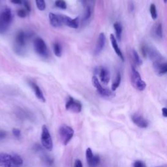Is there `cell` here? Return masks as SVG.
Returning a JSON list of instances; mask_svg holds the SVG:
<instances>
[{
	"label": "cell",
	"mask_w": 167,
	"mask_h": 167,
	"mask_svg": "<svg viewBox=\"0 0 167 167\" xmlns=\"http://www.w3.org/2000/svg\"><path fill=\"white\" fill-rule=\"evenodd\" d=\"M23 159L17 154H0V166L1 167H21Z\"/></svg>",
	"instance_id": "obj_1"
},
{
	"label": "cell",
	"mask_w": 167,
	"mask_h": 167,
	"mask_svg": "<svg viewBox=\"0 0 167 167\" xmlns=\"http://www.w3.org/2000/svg\"><path fill=\"white\" fill-rule=\"evenodd\" d=\"M13 16L11 10L5 7L0 11V34L6 33L13 21Z\"/></svg>",
	"instance_id": "obj_2"
},
{
	"label": "cell",
	"mask_w": 167,
	"mask_h": 167,
	"mask_svg": "<svg viewBox=\"0 0 167 167\" xmlns=\"http://www.w3.org/2000/svg\"><path fill=\"white\" fill-rule=\"evenodd\" d=\"M59 136L63 145H67L74 136V130L67 125H62L59 129Z\"/></svg>",
	"instance_id": "obj_3"
},
{
	"label": "cell",
	"mask_w": 167,
	"mask_h": 167,
	"mask_svg": "<svg viewBox=\"0 0 167 167\" xmlns=\"http://www.w3.org/2000/svg\"><path fill=\"white\" fill-rule=\"evenodd\" d=\"M131 82L132 86L135 89L139 91H143L146 87V84L142 79L139 72L136 70V69L132 66L131 67Z\"/></svg>",
	"instance_id": "obj_4"
},
{
	"label": "cell",
	"mask_w": 167,
	"mask_h": 167,
	"mask_svg": "<svg viewBox=\"0 0 167 167\" xmlns=\"http://www.w3.org/2000/svg\"><path fill=\"white\" fill-rule=\"evenodd\" d=\"M33 46L35 52L42 58H46L48 56V50L45 42L43 39L37 37L33 41Z\"/></svg>",
	"instance_id": "obj_5"
},
{
	"label": "cell",
	"mask_w": 167,
	"mask_h": 167,
	"mask_svg": "<svg viewBox=\"0 0 167 167\" xmlns=\"http://www.w3.org/2000/svg\"><path fill=\"white\" fill-rule=\"evenodd\" d=\"M41 140L43 146L46 150L50 151L53 149V142L48 128L44 125L42 127V132L41 136Z\"/></svg>",
	"instance_id": "obj_6"
},
{
	"label": "cell",
	"mask_w": 167,
	"mask_h": 167,
	"mask_svg": "<svg viewBox=\"0 0 167 167\" xmlns=\"http://www.w3.org/2000/svg\"><path fill=\"white\" fill-rule=\"evenodd\" d=\"M92 84L93 86H94L97 92L99 93V94L105 97H111L114 96V93L112 91H110L109 89H106V88H104L101 85L97 77L95 76H93L92 77Z\"/></svg>",
	"instance_id": "obj_7"
},
{
	"label": "cell",
	"mask_w": 167,
	"mask_h": 167,
	"mask_svg": "<svg viewBox=\"0 0 167 167\" xmlns=\"http://www.w3.org/2000/svg\"><path fill=\"white\" fill-rule=\"evenodd\" d=\"M67 110L73 113H80L82 111V104L78 101L73 99L72 97H69L65 104Z\"/></svg>",
	"instance_id": "obj_8"
},
{
	"label": "cell",
	"mask_w": 167,
	"mask_h": 167,
	"mask_svg": "<svg viewBox=\"0 0 167 167\" xmlns=\"http://www.w3.org/2000/svg\"><path fill=\"white\" fill-rule=\"evenodd\" d=\"M86 157L87 165L90 167H96L100 163L99 156L97 155H93L91 149L90 148L86 150Z\"/></svg>",
	"instance_id": "obj_9"
},
{
	"label": "cell",
	"mask_w": 167,
	"mask_h": 167,
	"mask_svg": "<svg viewBox=\"0 0 167 167\" xmlns=\"http://www.w3.org/2000/svg\"><path fill=\"white\" fill-rule=\"evenodd\" d=\"M131 119L132 122L138 126L140 128L145 129L147 128L149 125V122L147 120L144 116H142L141 114H134L131 116Z\"/></svg>",
	"instance_id": "obj_10"
},
{
	"label": "cell",
	"mask_w": 167,
	"mask_h": 167,
	"mask_svg": "<svg viewBox=\"0 0 167 167\" xmlns=\"http://www.w3.org/2000/svg\"><path fill=\"white\" fill-rule=\"evenodd\" d=\"M60 16L63 26L65 25L73 29H76L79 26V22H78V17L72 19L69 17L62 15V14H60Z\"/></svg>",
	"instance_id": "obj_11"
},
{
	"label": "cell",
	"mask_w": 167,
	"mask_h": 167,
	"mask_svg": "<svg viewBox=\"0 0 167 167\" xmlns=\"http://www.w3.org/2000/svg\"><path fill=\"white\" fill-rule=\"evenodd\" d=\"M27 39L28 35L25 32L22 30L18 32L15 38L17 50L20 51L22 50V49L26 45Z\"/></svg>",
	"instance_id": "obj_12"
},
{
	"label": "cell",
	"mask_w": 167,
	"mask_h": 167,
	"mask_svg": "<svg viewBox=\"0 0 167 167\" xmlns=\"http://www.w3.org/2000/svg\"><path fill=\"white\" fill-rule=\"evenodd\" d=\"M153 67L157 75L163 76L167 72V64L161 61H154Z\"/></svg>",
	"instance_id": "obj_13"
},
{
	"label": "cell",
	"mask_w": 167,
	"mask_h": 167,
	"mask_svg": "<svg viewBox=\"0 0 167 167\" xmlns=\"http://www.w3.org/2000/svg\"><path fill=\"white\" fill-rule=\"evenodd\" d=\"M48 18H49V21H50V25L52 27L58 28H60L63 26L61 21L60 14L50 13L48 14Z\"/></svg>",
	"instance_id": "obj_14"
},
{
	"label": "cell",
	"mask_w": 167,
	"mask_h": 167,
	"mask_svg": "<svg viewBox=\"0 0 167 167\" xmlns=\"http://www.w3.org/2000/svg\"><path fill=\"white\" fill-rule=\"evenodd\" d=\"M98 74L99 75L100 80L101 82L104 84L105 85H107L110 79L109 71L106 67H101L98 71Z\"/></svg>",
	"instance_id": "obj_15"
},
{
	"label": "cell",
	"mask_w": 167,
	"mask_h": 167,
	"mask_svg": "<svg viewBox=\"0 0 167 167\" xmlns=\"http://www.w3.org/2000/svg\"><path fill=\"white\" fill-rule=\"evenodd\" d=\"M29 84H30L31 87H32V89H33L34 93H35V95L37 97V99L39 101H41V102H45L46 101L45 97V96H44L43 93L41 91V90L40 89V87H39V86L36 83H35L34 82H32V81L29 82Z\"/></svg>",
	"instance_id": "obj_16"
},
{
	"label": "cell",
	"mask_w": 167,
	"mask_h": 167,
	"mask_svg": "<svg viewBox=\"0 0 167 167\" xmlns=\"http://www.w3.org/2000/svg\"><path fill=\"white\" fill-rule=\"evenodd\" d=\"M105 35L103 33H101L98 37V40L97 42V45L95 50V54L98 55L103 50V48L105 46Z\"/></svg>",
	"instance_id": "obj_17"
},
{
	"label": "cell",
	"mask_w": 167,
	"mask_h": 167,
	"mask_svg": "<svg viewBox=\"0 0 167 167\" xmlns=\"http://www.w3.org/2000/svg\"><path fill=\"white\" fill-rule=\"evenodd\" d=\"M110 41L112 43V46L114 48V50L115 51V52L116 53V54L118 56V57L121 59V60L122 61H124V54H123V53L121 52V50H120V48L118 46V45H117V42L116 39L115 37V36L113 35V34H111L110 36Z\"/></svg>",
	"instance_id": "obj_18"
},
{
	"label": "cell",
	"mask_w": 167,
	"mask_h": 167,
	"mask_svg": "<svg viewBox=\"0 0 167 167\" xmlns=\"http://www.w3.org/2000/svg\"><path fill=\"white\" fill-rule=\"evenodd\" d=\"M147 56H148L150 59L153 60L154 61H161V60L163 59V57L161 55V54L154 48L148 47Z\"/></svg>",
	"instance_id": "obj_19"
},
{
	"label": "cell",
	"mask_w": 167,
	"mask_h": 167,
	"mask_svg": "<svg viewBox=\"0 0 167 167\" xmlns=\"http://www.w3.org/2000/svg\"><path fill=\"white\" fill-rule=\"evenodd\" d=\"M153 36L158 39H161L163 38V26L161 23L155 24L153 28Z\"/></svg>",
	"instance_id": "obj_20"
},
{
	"label": "cell",
	"mask_w": 167,
	"mask_h": 167,
	"mask_svg": "<svg viewBox=\"0 0 167 167\" xmlns=\"http://www.w3.org/2000/svg\"><path fill=\"white\" fill-rule=\"evenodd\" d=\"M114 30L116 32V36L117 40L121 41V34H122V31H123V28L121 23L116 22L114 24Z\"/></svg>",
	"instance_id": "obj_21"
},
{
	"label": "cell",
	"mask_w": 167,
	"mask_h": 167,
	"mask_svg": "<svg viewBox=\"0 0 167 167\" xmlns=\"http://www.w3.org/2000/svg\"><path fill=\"white\" fill-rule=\"evenodd\" d=\"M121 74L120 72H118L116 77V79L112 82V87H111L112 91H115L117 90V88L119 87V86L120 84V82H121Z\"/></svg>",
	"instance_id": "obj_22"
},
{
	"label": "cell",
	"mask_w": 167,
	"mask_h": 167,
	"mask_svg": "<svg viewBox=\"0 0 167 167\" xmlns=\"http://www.w3.org/2000/svg\"><path fill=\"white\" fill-rule=\"evenodd\" d=\"M53 50L54 54L57 57H61L62 54V49L61 45L58 43H54L53 45Z\"/></svg>",
	"instance_id": "obj_23"
},
{
	"label": "cell",
	"mask_w": 167,
	"mask_h": 167,
	"mask_svg": "<svg viewBox=\"0 0 167 167\" xmlns=\"http://www.w3.org/2000/svg\"><path fill=\"white\" fill-rule=\"evenodd\" d=\"M132 58H133V60L135 61V63L136 65H137L138 66H140L142 64V61L140 59L139 54L137 53V52L135 50H132Z\"/></svg>",
	"instance_id": "obj_24"
},
{
	"label": "cell",
	"mask_w": 167,
	"mask_h": 167,
	"mask_svg": "<svg viewBox=\"0 0 167 167\" xmlns=\"http://www.w3.org/2000/svg\"><path fill=\"white\" fill-rule=\"evenodd\" d=\"M35 3L36 6L39 11H45L46 9L45 0H35Z\"/></svg>",
	"instance_id": "obj_25"
},
{
	"label": "cell",
	"mask_w": 167,
	"mask_h": 167,
	"mask_svg": "<svg viewBox=\"0 0 167 167\" xmlns=\"http://www.w3.org/2000/svg\"><path fill=\"white\" fill-rule=\"evenodd\" d=\"M150 11L151 14V17L154 20H155L158 18V13H157L156 7L154 4H151L150 8Z\"/></svg>",
	"instance_id": "obj_26"
},
{
	"label": "cell",
	"mask_w": 167,
	"mask_h": 167,
	"mask_svg": "<svg viewBox=\"0 0 167 167\" xmlns=\"http://www.w3.org/2000/svg\"><path fill=\"white\" fill-rule=\"evenodd\" d=\"M56 6L61 9H67V3L64 0H56L55 2Z\"/></svg>",
	"instance_id": "obj_27"
},
{
	"label": "cell",
	"mask_w": 167,
	"mask_h": 167,
	"mask_svg": "<svg viewBox=\"0 0 167 167\" xmlns=\"http://www.w3.org/2000/svg\"><path fill=\"white\" fill-rule=\"evenodd\" d=\"M17 14L20 18H25L27 16V11L24 9H19L17 11Z\"/></svg>",
	"instance_id": "obj_28"
},
{
	"label": "cell",
	"mask_w": 167,
	"mask_h": 167,
	"mask_svg": "<svg viewBox=\"0 0 167 167\" xmlns=\"http://www.w3.org/2000/svg\"><path fill=\"white\" fill-rule=\"evenodd\" d=\"M22 3H24V6L25 7L26 11L28 12L31 11V6L30 3L28 1V0H22Z\"/></svg>",
	"instance_id": "obj_29"
},
{
	"label": "cell",
	"mask_w": 167,
	"mask_h": 167,
	"mask_svg": "<svg viewBox=\"0 0 167 167\" xmlns=\"http://www.w3.org/2000/svg\"><path fill=\"white\" fill-rule=\"evenodd\" d=\"M133 167H146L145 164L141 161H135L133 163Z\"/></svg>",
	"instance_id": "obj_30"
},
{
	"label": "cell",
	"mask_w": 167,
	"mask_h": 167,
	"mask_svg": "<svg viewBox=\"0 0 167 167\" xmlns=\"http://www.w3.org/2000/svg\"><path fill=\"white\" fill-rule=\"evenodd\" d=\"M91 9L90 7H87L86 9V14H85V15H84V20H88L90 17H91Z\"/></svg>",
	"instance_id": "obj_31"
},
{
	"label": "cell",
	"mask_w": 167,
	"mask_h": 167,
	"mask_svg": "<svg viewBox=\"0 0 167 167\" xmlns=\"http://www.w3.org/2000/svg\"><path fill=\"white\" fill-rule=\"evenodd\" d=\"M142 54L144 58L147 57V52H148V47L146 46H142L141 48Z\"/></svg>",
	"instance_id": "obj_32"
},
{
	"label": "cell",
	"mask_w": 167,
	"mask_h": 167,
	"mask_svg": "<svg viewBox=\"0 0 167 167\" xmlns=\"http://www.w3.org/2000/svg\"><path fill=\"white\" fill-rule=\"evenodd\" d=\"M13 133L15 136L19 137V136H20V135H21V131L18 129L14 128L13 129Z\"/></svg>",
	"instance_id": "obj_33"
},
{
	"label": "cell",
	"mask_w": 167,
	"mask_h": 167,
	"mask_svg": "<svg viewBox=\"0 0 167 167\" xmlns=\"http://www.w3.org/2000/svg\"><path fill=\"white\" fill-rule=\"evenodd\" d=\"M74 167H83L82 161L80 160H79V159H76L75 161Z\"/></svg>",
	"instance_id": "obj_34"
},
{
	"label": "cell",
	"mask_w": 167,
	"mask_h": 167,
	"mask_svg": "<svg viewBox=\"0 0 167 167\" xmlns=\"http://www.w3.org/2000/svg\"><path fill=\"white\" fill-rule=\"evenodd\" d=\"M11 2L16 5H20L22 3V0H11Z\"/></svg>",
	"instance_id": "obj_35"
},
{
	"label": "cell",
	"mask_w": 167,
	"mask_h": 167,
	"mask_svg": "<svg viewBox=\"0 0 167 167\" xmlns=\"http://www.w3.org/2000/svg\"><path fill=\"white\" fill-rule=\"evenodd\" d=\"M162 114H163V116L165 117H167V109L166 108H163L162 109Z\"/></svg>",
	"instance_id": "obj_36"
},
{
	"label": "cell",
	"mask_w": 167,
	"mask_h": 167,
	"mask_svg": "<svg viewBox=\"0 0 167 167\" xmlns=\"http://www.w3.org/2000/svg\"><path fill=\"white\" fill-rule=\"evenodd\" d=\"M6 135V132L4 131H0V139H2Z\"/></svg>",
	"instance_id": "obj_37"
},
{
	"label": "cell",
	"mask_w": 167,
	"mask_h": 167,
	"mask_svg": "<svg viewBox=\"0 0 167 167\" xmlns=\"http://www.w3.org/2000/svg\"><path fill=\"white\" fill-rule=\"evenodd\" d=\"M164 2L166 3V0H164Z\"/></svg>",
	"instance_id": "obj_38"
},
{
	"label": "cell",
	"mask_w": 167,
	"mask_h": 167,
	"mask_svg": "<svg viewBox=\"0 0 167 167\" xmlns=\"http://www.w3.org/2000/svg\"><path fill=\"white\" fill-rule=\"evenodd\" d=\"M0 2H1V0H0Z\"/></svg>",
	"instance_id": "obj_39"
}]
</instances>
